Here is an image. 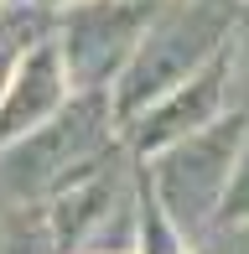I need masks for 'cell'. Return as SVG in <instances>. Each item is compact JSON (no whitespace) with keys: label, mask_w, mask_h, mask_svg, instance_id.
I'll return each instance as SVG.
<instances>
[{"label":"cell","mask_w":249,"mask_h":254,"mask_svg":"<svg viewBox=\"0 0 249 254\" xmlns=\"http://www.w3.org/2000/svg\"><path fill=\"white\" fill-rule=\"evenodd\" d=\"M234 31V0H166L145 21L135 52L115 73V104L109 114L130 125L145 104H156L166 88L192 78Z\"/></svg>","instance_id":"obj_1"},{"label":"cell","mask_w":249,"mask_h":254,"mask_svg":"<svg viewBox=\"0 0 249 254\" xmlns=\"http://www.w3.org/2000/svg\"><path fill=\"white\" fill-rule=\"evenodd\" d=\"M109 99L104 88L58 104L42 125H31L26 135L0 145V202L31 207L37 197L58 192L67 177H78L83 166H94V156L109 140Z\"/></svg>","instance_id":"obj_2"},{"label":"cell","mask_w":249,"mask_h":254,"mask_svg":"<svg viewBox=\"0 0 249 254\" xmlns=\"http://www.w3.org/2000/svg\"><path fill=\"white\" fill-rule=\"evenodd\" d=\"M244 135H249V120L234 114V120H208L202 130H192V135H182V140L156 151L151 197L187 244L197 234H208L213 218H218V202L229 192V177H234Z\"/></svg>","instance_id":"obj_3"},{"label":"cell","mask_w":249,"mask_h":254,"mask_svg":"<svg viewBox=\"0 0 249 254\" xmlns=\"http://www.w3.org/2000/svg\"><path fill=\"white\" fill-rule=\"evenodd\" d=\"M151 16H156V0H67L62 31L52 42L67 88L88 94V88L115 83V73L135 52Z\"/></svg>","instance_id":"obj_4"},{"label":"cell","mask_w":249,"mask_h":254,"mask_svg":"<svg viewBox=\"0 0 249 254\" xmlns=\"http://www.w3.org/2000/svg\"><path fill=\"white\" fill-rule=\"evenodd\" d=\"M223 99H229V42H223L192 78H182L177 88H166L156 104H145V109L130 120V135H135L140 151H161V145L202 130L208 120H218Z\"/></svg>","instance_id":"obj_5"},{"label":"cell","mask_w":249,"mask_h":254,"mask_svg":"<svg viewBox=\"0 0 249 254\" xmlns=\"http://www.w3.org/2000/svg\"><path fill=\"white\" fill-rule=\"evenodd\" d=\"M62 94H67V78L58 63V47L52 42H31L26 57L16 63V73H10V83L0 88V145L26 135L31 125H42L62 104Z\"/></svg>","instance_id":"obj_6"},{"label":"cell","mask_w":249,"mask_h":254,"mask_svg":"<svg viewBox=\"0 0 249 254\" xmlns=\"http://www.w3.org/2000/svg\"><path fill=\"white\" fill-rule=\"evenodd\" d=\"M0 254H58L42 207H31V213L21 207V213L0 218Z\"/></svg>","instance_id":"obj_7"},{"label":"cell","mask_w":249,"mask_h":254,"mask_svg":"<svg viewBox=\"0 0 249 254\" xmlns=\"http://www.w3.org/2000/svg\"><path fill=\"white\" fill-rule=\"evenodd\" d=\"M31 42H42L37 10H5V16H0V88L10 83V73H16V63L26 57Z\"/></svg>","instance_id":"obj_8"},{"label":"cell","mask_w":249,"mask_h":254,"mask_svg":"<svg viewBox=\"0 0 249 254\" xmlns=\"http://www.w3.org/2000/svg\"><path fill=\"white\" fill-rule=\"evenodd\" d=\"M197 254H249V218H234V223H213L208 234L192 239Z\"/></svg>","instance_id":"obj_9"},{"label":"cell","mask_w":249,"mask_h":254,"mask_svg":"<svg viewBox=\"0 0 249 254\" xmlns=\"http://www.w3.org/2000/svg\"><path fill=\"white\" fill-rule=\"evenodd\" d=\"M156 5H166V0H156Z\"/></svg>","instance_id":"obj_10"}]
</instances>
